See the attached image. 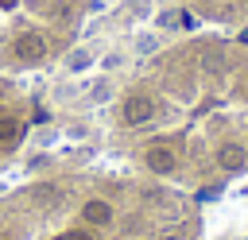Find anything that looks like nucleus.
I'll return each instance as SVG.
<instances>
[{"mask_svg":"<svg viewBox=\"0 0 248 240\" xmlns=\"http://www.w3.org/2000/svg\"><path fill=\"white\" fill-rule=\"evenodd\" d=\"M31 132V101L19 93L12 74H0V163L23 147Z\"/></svg>","mask_w":248,"mask_h":240,"instance_id":"1","label":"nucleus"},{"mask_svg":"<svg viewBox=\"0 0 248 240\" xmlns=\"http://www.w3.org/2000/svg\"><path fill=\"white\" fill-rule=\"evenodd\" d=\"M151 116H155V97H151L147 89L124 93V101H120V120H124L128 128H140V124H147Z\"/></svg>","mask_w":248,"mask_h":240,"instance_id":"2","label":"nucleus"},{"mask_svg":"<svg viewBox=\"0 0 248 240\" xmlns=\"http://www.w3.org/2000/svg\"><path fill=\"white\" fill-rule=\"evenodd\" d=\"M143 166H147L151 174H174L178 155H174L167 143H155V147H147V151H143Z\"/></svg>","mask_w":248,"mask_h":240,"instance_id":"3","label":"nucleus"},{"mask_svg":"<svg viewBox=\"0 0 248 240\" xmlns=\"http://www.w3.org/2000/svg\"><path fill=\"white\" fill-rule=\"evenodd\" d=\"M217 166H221V170H232V174H236V170H244V166H248V147H244V143L225 139V143L217 147Z\"/></svg>","mask_w":248,"mask_h":240,"instance_id":"4","label":"nucleus"},{"mask_svg":"<svg viewBox=\"0 0 248 240\" xmlns=\"http://www.w3.org/2000/svg\"><path fill=\"white\" fill-rule=\"evenodd\" d=\"M159 240H186V236H178V232H167V236H159Z\"/></svg>","mask_w":248,"mask_h":240,"instance_id":"5","label":"nucleus"},{"mask_svg":"<svg viewBox=\"0 0 248 240\" xmlns=\"http://www.w3.org/2000/svg\"><path fill=\"white\" fill-rule=\"evenodd\" d=\"M240 93H244V97H248V77H244V81H240Z\"/></svg>","mask_w":248,"mask_h":240,"instance_id":"6","label":"nucleus"}]
</instances>
